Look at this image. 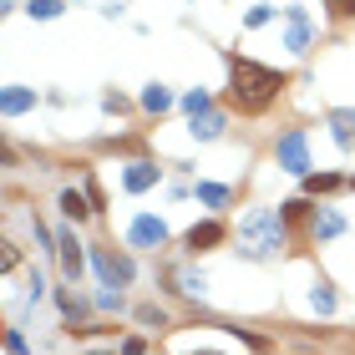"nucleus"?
<instances>
[{"label": "nucleus", "instance_id": "19", "mask_svg": "<svg viewBox=\"0 0 355 355\" xmlns=\"http://www.w3.org/2000/svg\"><path fill=\"white\" fill-rule=\"evenodd\" d=\"M183 107H188L193 117H203V112H208V91H203V87H198V91H188V97H183Z\"/></svg>", "mask_w": 355, "mask_h": 355}, {"label": "nucleus", "instance_id": "22", "mask_svg": "<svg viewBox=\"0 0 355 355\" xmlns=\"http://www.w3.org/2000/svg\"><path fill=\"white\" fill-rule=\"evenodd\" d=\"M61 314H67V320H76V314H82V299H76V295H61Z\"/></svg>", "mask_w": 355, "mask_h": 355}, {"label": "nucleus", "instance_id": "18", "mask_svg": "<svg viewBox=\"0 0 355 355\" xmlns=\"http://www.w3.org/2000/svg\"><path fill=\"white\" fill-rule=\"evenodd\" d=\"M310 305L320 310V314H330V310H335V295H330L325 284H314V289H310Z\"/></svg>", "mask_w": 355, "mask_h": 355}, {"label": "nucleus", "instance_id": "14", "mask_svg": "<svg viewBox=\"0 0 355 355\" xmlns=\"http://www.w3.org/2000/svg\"><path fill=\"white\" fill-rule=\"evenodd\" d=\"M36 102V91H25V87H10L5 91V117H16V112H25Z\"/></svg>", "mask_w": 355, "mask_h": 355}, {"label": "nucleus", "instance_id": "9", "mask_svg": "<svg viewBox=\"0 0 355 355\" xmlns=\"http://www.w3.org/2000/svg\"><path fill=\"white\" fill-rule=\"evenodd\" d=\"M61 269H67V279L82 274V254H76V233H61Z\"/></svg>", "mask_w": 355, "mask_h": 355}, {"label": "nucleus", "instance_id": "3", "mask_svg": "<svg viewBox=\"0 0 355 355\" xmlns=\"http://www.w3.org/2000/svg\"><path fill=\"white\" fill-rule=\"evenodd\" d=\"M274 157H279L284 173L305 178V173H310V142H305V133H299V127H289V133L274 142Z\"/></svg>", "mask_w": 355, "mask_h": 355}, {"label": "nucleus", "instance_id": "7", "mask_svg": "<svg viewBox=\"0 0 355 355\" xmlns=\"http://www.w3.org/2000/svg\"><path fill=\"white\" fill-rule=\"evenodd\" d=\"M223 239V223H193V229H188V249H193V254H198V249H214Z\"/></svg>", "mask_w": 355, "mask_h": 355}, {"label": "nucleus", "instance_id": "5", "mask_svg": "<svg viewBox=\"0 0 355 355\" xmlns=\"http://www.w3.org/2000/svg\"><path fill=\"white\" fill-rule=\"evenodd\" d=\"M97 274L107 279V289H117V295H122V284L133 279V264H127V259H117L112 249H97Z\"/></svg>", "mask_w": 355, "mask_h": 355}, {"label": "nucleus", "instance_id": "8", "mask_svg": "<svg viewBox=\"0 0 355 355\" xmlns=\"http://www.w3.org/2000/svg\"><path fill=\"white\" fill-rule=\"evenodd\" d=\"M127 188H133V193H142V188H152V183H157V168L152 163H133V168H127Z\"/></svg>", "mask_w": 355, "mask_h": 355}, {"label": "nucleus", "instance_id": "15", "mask_svg": "<svg viewBox=\"0 0 355 355\" xmlns=\"http://www.w3.org/2000/svg\"><path fill=\"white\" fill-rule=\"evenodd\" d=\"M168 102H173V97H168V87H157V82H152L148 91H142V107H148V112H163Z\"/></svg>", "mask_w": 355, "mask_h": 355}, {"label": "nucleus", "instance_id": "6", "mask_svg": "<svg viewBox=\"0 0 355 355\" xmlns=\"http://www.w3.org/2000/svg\"><path fill=\"white\" fill-rule=\"evenodd\" d=\"M127 239H133L137 249H157V244L168 239V229H163V218H148V214H142V218H133V229H127Z\"/></svg>", "mask_w": 355, "mask_h": 355}, {"label": "nucleus", "instance_id": "11", "mask_svg": "<svg viewBox=\"0 0 355 355\" xmlns=\"http://www.w3.org/2000/svg\"><path fill=\"white\" fill-rule=\"evenodd\" d=\"M310 229H314V239H335V233L345 229V218H340V214H330V208H325V214H314V223H310Z\"/></svg>", "mask_w": 355, "mask_h": 355}, {"label": "nucleus", "instance_id": "10", "mask_svg": "<svg viewBox=\"0 0 355 355\" xmlns=\"http://www.w3.org/2000/svg\"><path fill=\"white\" fill-rule=\"evenodd\" d=\"M218 133H223V112H203V117H193V137L214 142Z\"/></svg>", "mask_w": 355, "mask_h": 355}, {"label": "nucleus", "instance_id": "20", "mask_svg": "<svg viewBox=\"0 0 355 355\" xmlns=\"http://www.w3.org/2000/svg\"><path fill=\"white\" fill-rule=\"evenodd\" d=\"M61 10V0H31V16H41V21H51Z\"/></svg>", "mask_w": 355, "mask_h": 355}, {"label": "nucleus", "instance_id": "16", "mask_svg": "<svg viewBox=\"0 0 355 355\" xmlns=\"http://www.w3.org/2000/svg\"><path fill=\"white\" fill-rule=\"evenodd\" d=\"M198 198L214 203V208H223V203H229V188H218V183H198Z\"/></svg>", "mask_w": 355, "mask_h": 355}, {"label": "nucleus", "instance_id": "21", "mask_svg": "<svg viewBox=\"0 0 355 355\" xmlns=\"http://www.w3.org/2000/svg\"><path fill=\"white\" fill-rule=\"evenodd\" d=\"M137 320H142V325H163V320H168V314H163V310H157V305H142V310H137Z\"/></svg>", "mask_w": 355, "mask_h": 355}, {"label": "nucleus", "instance_id": "2", "mask_svg": "<svg viewBox=\"0 0 355 355\" xmlns=\"http://www.w3.org/2000/svg\"><path fill=\"white\" fill-rule=\"evenodd\" d=\"M284 249V218L274 208H249L239 218V254L244 259H274Z\"/></svg>", "mask_w": 355, "mask_h": 355}, {"label": "nucleus", "instance_id": "12", "mask_svg": "<svg viewBox=\"0 0 355 355\" xmlns=\"http://www.w3.org/2000/svg\"><path fill=\"white\" fill-rule=\"evenodd\" d=\"M330 127H335L340 148H350V142H355V112H330Z\"/></svg>", "mask_w": 355, "mask_h": 355}, {"label": "nucleus", "instance_id": "24", "mask_svg": "<svg viewBox=\"0 0 355 355\" xmlns=\"http://www.w3.org/2000/svg\"><path fill=\"white\" fill-rule=\"evenodd\" d=\"M203 355H218V350H203Z\"/></svg>", "mask_w": 355, "mask_h": 355}, {"label": "nucleus", "instance_id": "13", "mask_svg": "<svg viewBox=\"0 0 355 355\" xmlns=\"http://www.w3.org/2000/svg\"><path fill=\"white\" fill-rule=\"evenodd\" d=\"M178 289H183V295H193V299H203L208 295V279H203V274H193V269H178Z\"/></svg>", "mask_w": 355, "mask_h": 355}, {"label": "nucleus", "instance_id": "23", "mask_svg": "<svg viewBox=\"0 0 355 355\" xmlns=\"http://www.w3.org/2000/svg\"><path fill=\"white\" fill-rule=\"evenodd\" d=\"M340 10H350V16H355V0H340Z\"/></svg>", "mask_w": 355, "mask_h": 355}, {"label": "nucleus", "instance_id": "1", "mask_svg": "<svg viewBox=\"0 0 355 355\" xmlns=\"http://www.w3.org/2000/svg\"><path fill=\"white\" fill-rule=\"evenodd\" d=\"M279 87H284V76L279 71H269V67H259V61H244V56H233V102H239L244 112H264L274 97H279Z\"/></svg>", "mask_w": 355, "mask_h": 355}, {"label": "nucleus", "instance_id": "4", "mask_svg": "<svg viewBox=\"0 0 355 355\" xmlns=\"http://www.w3.org/2000/svg\"><path fill=\"white\" fill-rule=\"evenodd\" d=\"M284 46L295 51V56H305V51H310V10L305 5H289L284 10Z\"/></svg>", "mask_w": 355, "mask_h": 355}, {"label": "nucleus", "instance_id": "17", "mask_svg": "<svg viewBox=\"0 0 355 355\" xmlns=\"http://www.w3.org/2000/svg\"><path fill=\"white\" fill-rule=\"evenodd\" d=\"M61 208H67V218H87V214H91L82 193H61Z\"/></svg>", "mask_w": 355, "mask_h": 355}]
</instances>
